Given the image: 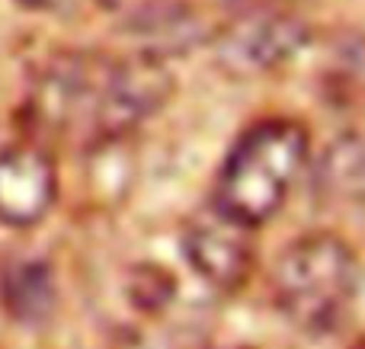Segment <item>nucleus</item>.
Masks as SVG:
<instances>
[{"label":"nucleus","instance_id":"1","mask_svg":"<svg viewBox=\"0 0 365 349\" xmlns=\"http://www.w3.org/2000/svg\"><path fill=\"white\" fill-rule=\"evenodd\" d=\"M173 87V71L154 51H61L32 80L26 119L51 141L103 147L160 113Z\"/></svg>","mask_w":365,"mask_h":349},{"label":"nucleus","instance_id":"2","mask_svg":"<svg viewBox=\"0 0 365 349\" xmlns=\"http://www.w3.org/2000/svg\"><path fill=\"white\" fill-rule=\"evenodd\" d=\"M311 157V138L295 119H263L250 125L227 151L215 199L218 209L250 228L272 222L289 202Z\"/></svg>","mask_w":365,"mask_h":349},{"label":"nucleus","instance_id":"3","mask_svg":"<svg viewBox=\"0 0 365 349\" xmlns=\"http://www.w3.org/2000/svg\"><path fill=\"white\" fill-rule=\"evenodd\" d=\"M359 260L343 237L311 231L276 256L269 276L272 305L304 333H330L343 324L356 298Z\"/></svg>","mask_w":365,"mask_h":349},{"label":"nucleus","instance_id":"4","mask_svg":"<svg viewBox=\"0 0 365 349\" xmlns=\"http://www.w3.org/2000/svg\"><path fill=\"white\" fill-rule=\"evenodd\" d=\"M308 38V23L292 10L231 13L215 32V58L231 77H263L302 55Z\"/></svg>","mask_w":365,"mask_h":349},{"label":"nucleus","instance_id":"5","mask_svg":"<svg viewBox=\"0 0 365 349\" xmlns=\"http://www.w3.org/2000/svg\"><path fill=\"white\" fill-rule=\"evenodd\" d=\"M250 224L218 205L199 209L182 228V254L192 273L218 292H237L257 266V237Z\"/></svg>","mask_w":365,"mask_h":349},{"label":"nucleus","instance_id":"6","mask_svg":"<svg viewBox=\"0 0 365 349\" xmlns=\"http://www.w3.org/2000/svg\"><path fill=\"white\" fill-rule=\"evenodd\" d=\"M58 199V167L36 141L0 147V224L36 228Z\"/></svg>","mask_w":365,"mask_h":349},{"label":"nucleus","instance_id":"7","mask_svg":"<svg viewBox=\"0 0 365 349\" xmlns=\"http://www.w3.org/2000/svg\"><path fill=\"white\" fill-rule=\"evenodd\" d=\"M314 189L330 205L365 209V128L340 132L314 164Z\"/></svg>","mask_w":365,"mask_h":349},{"label":"nucleus","instance_id":"8","mask_svg":"<svg viewBox=\"0 0 365 349\" xmlns=\"http://www.w3.org/2000/svg\"><path fill=\"white\" fill-rule=\"evenodd\" d=\"M0 301L6 314L19 324H36L48 318L55 305V279L51 266L36 256H19V260L4 263L0 269Z\"/></svg>","mask_w":365,"mask_h":349},{"label":"nucleus","instance_id":"9","mask_svg":"<svg viewBox=\"0 0 365 349\" xmlns=\"http://www.w3.org/2000/svg\"><path fill=\"white\" fill-rule=\"evenodd\" d=\"M96 6L135 32H177L186 26L182 0H96Z\"/></svg>","mask_w":365,"mask_h":349},{"label":"nucleus","instance_id":"10","mask_svg":"<svg viewBox=\"0 0 365 349\" xmlns=\"http://www.w3.org/2000/svg\"><path fill=\"white\" fill-rule=\"evenodd\" d=\"M334 83L343 87L346 93L359 90L365 93V38H349L336 51V68H334Z\"/></svg>","mask_w":365,"mask_h":349},{"label":"nucleus","instance_id":"11","mask_svg":"<svg viewBox=\"0 0 365 349\" xmlns=\"http://www.w3.org/2000/svg\"><path fill=\"white\" fill-rule=\"evenodd\" d=\"M231 13H259V10H292V0H225Z\"/></svg>","mask_w":365,"mask_h":349},{"label":"nucleus","instance_id":"12","mask_svg":"<svg viewBox=\"0 0 365 349\" xmlns=\"http://www.w3.org/2000/svg\"><path fill=\"white\" fill-rule=\"evenodd\" d=\"M19 6H29V10H55V6H61L64 0H16Z\"/></svg>","mask_w":365,"mask_h":349}]
</instances>
